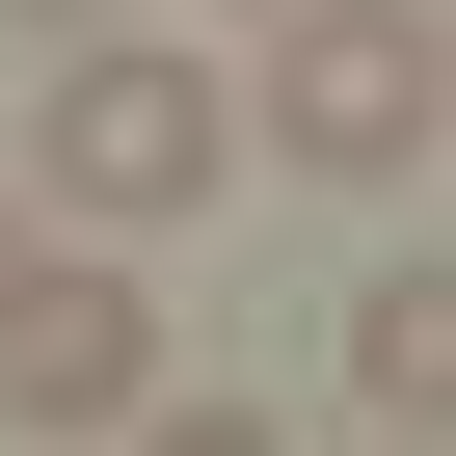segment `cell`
Returning a JSON list of instances; mask_svg holds the SVG:
<instances>
[{"label":"cell","mask_w":456,"mask_h":456,"mask_svg":"<svg viewBox=\"0 0 456 456\" xmlns=\"http://www.w3.org/2000/svg\"><path fill=\"white\" fill-rule=\"evenodd\" d=\"M54 215H81V242H161V215H215V188H242L269 134H242V81H215V54H134V28H54Z\"/></svg>","instance_id":"1"},{"label":"cell","mask_w":456,"mask_h":456,"mask_svg":"<svg viewBox=\"0 0 456 456\" xmlns=\"http://www.w3.org/2000/svg\"><path fill=\"white\" fill-rule=\"evenodd\" d=\"M0 296H28V215H0Z\"/></svg>","instance_id":"6"},{"label":"cell","mask_w":456,"mask_h":456,"mask_svg":"<svg viewBox=\"0 0 456 456\" xmlns=\"http://www.w3.org/2000/svg\"><path fill=\"white\" fill-rule=\"evenodd\" d=\"M0 28H108V0H0Z\"/></svg>","instance_id":"5"},{"label":"cell","mask_w":456,"mask_h":456,"mask_svg":"<svg viewBox=\"0 0 456 456\" xmlns=\"http://www.w3.org/2000/svg\"><path fill=\"white\" fill-rule=\"evenodd\" d=\"M0 429H161L134 269H28V296H0Z\"/></svg>","instance_id":"3"},{"label":"cell","mask_w":456,"mask_h":456,"mask_svg":"<svg viewBox=\"0 0 456 456\" xmlns=\"http://www.w3.org/2000/svg\"><path fill=\"white\" fill-rule=\"evenodd\" d=\"M349 403L376 429H456V269H376L349 296Z\"/></svg>","instance_id":"4"},{"label":"cell","mask_w":456,"mask_h":456,"mask_svg":"<svg viewBox=\"0 0 456 456\" xmlns=\"http://www.w3.org/2000/svg\"><path fill=\"white\" fill-rule=\"evenodd\" d=\"M242 134H269V161H322V188H376V161H429V134H456V28H403V0H269Z\"/></svg>","instance_id":"2"}]
</instances>
